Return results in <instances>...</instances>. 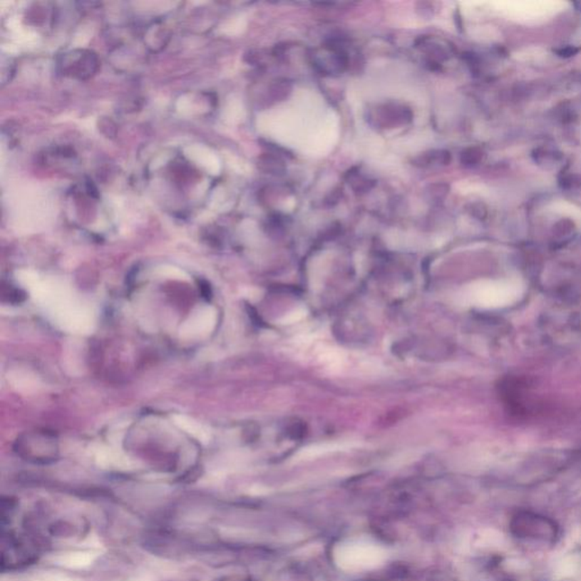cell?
I'll use <instances>...</instances> for the list:
<instances>
[{"label":"cell","instance_id":"6da1fadb","mask_svg":"<svg viewBox=\"0 0 581 581\" xmlns=\"http://www.w3.org/2000/svg\"><path fill=\"white\" fill-rule=\"evenodd\" d=\"M335 559L344 570H369L383 563L385 552L377 544L358 540L339 546Z\"/></svg>","mask_w":581,"mask_h":581},{"label":"cell","instance_id":"7a4b0ae2","mask_svg":"<svg viewBox=\"0 0 581 581\" xmlns=\"http://www.w3.org/2000/svg\"><path fill=\"white\" fill-rule=\"evenodd\" d=\"M15 451L34 461H49L57 453V442L55 435L49 431H29L21 435L15 443Z\"/></svg>","mask_w":581,"mask_h":581},{"label":"cell","instance_id":"3957f363","mask_svg":"<svg viewBox=\"0 0 581 581\" xmlns=\"http://www.w3.org/2000/svg\"><path fill=\"white\" fill-rule=\"evenodd\" d=\"M376 122L383 128H393L406 125L412 120V113L408 107L398 103H385L377 109Z\"/></svg>","mask_w":581,"mask_h":581},{"label":"cell","instance_id":"277c9868","mask_svg":"<svg viewBox=\"0 0 581 581\" xmlns=\"http://www.w3.org/2000/svg\"><path fill=\"white\" fill-rule=\"evenodd\" d=\"M451 163V153L446 150H429L420 153L412 160L413 166L420 168H427V167L445 166Z\"/></svg>","mask_w":581,"mask_h":581},{"label":"cell","instance_id":"5b68a950","mask_svg":"<svg viewBox=\"0 0 581 581\" xmlns=\"http://www.w3.org/2000/svg\"><path fill=\"white\" fill-rule=\"evenodd\" d=\"M260 167H262V170L268 173V174H273V175L281 176L283 175L284 173L287 172V166H285L283 159L273 155V153L264 155L260 159Z\"/></svg>","mask_w":581,"mask_h":581},{"label":"cell","instance_id":"8992f818","mask_svg":"<svg viewBox=\"0 0 581 581\" xmlns=\"http://www.w3.org/2000/svg\"><path fill=\"white\" fill-rule=\"evenodd\" d=\"M26 299V294L21 291V289H15V287L9 285L5 287L3 284V300L11 302V304H21L23 300Z\"/></svg>","mask_w":581,"mask_h":581},{"label":"cell","instance_id":"52a82bcc","mask_svg":"<svg viewBox=\"0 0 581 581\" xmlns=\"http://www.w3.org/2000/svg\"><path fill=\"white\" fill-rule=\"evenodd\" d=\"M350 181L352 189H354L356 193L367 192V191H369V190L374 187V184H375L373 181H370V180H367V178H361V176L358 175V174L352 176Z\"/></svg>","mask_w":581,"mask_h":581},{"label":"cell","instance_id":"ba28073f","mask_svg":"<svg viewBox=\"0 0 581 581\" xmlns=\"http://www.w3.org/2000/svg\"><path fill=\"white\" fill-rule=\"evenodd\" d=\"M481 153L477 148H471L462 153L461 162L468 166L477 164L480 160Z\"/></svg>","mask_w":581,"mask_h":581}]
</instances>
